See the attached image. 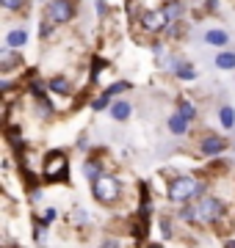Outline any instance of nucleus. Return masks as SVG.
Listing matches in <instances>:
<instances>
[{"mask_svg":"<svg viewBox=\"0 0 235 248\" xmlns=\"http://www.w3.org/2000/svg\"><path fill=\"white\" fill-rule=\"evenodd\" d=\"M208 193H210V179L199 177V174H177V177H169V182H166V199L174 207L194 204Z\"/></svg>","mask_w":235,"mask_h":248,"instance_id":"1","label":"nucleus"},{"mask_svg":"<svg viewBox=\"0 0 235 248\" xmlns=\"http://www.w3.org/2000/svg\"><path fill=\"white\" fill-rule=\"evenodd\" d=\"M122 193H125L122 179H119L117 174H111V171H105L100 179L91 182V196H94L97 204H102V207H117V204L122 202Z\"/></svg>","mask_w":235,"mask_h":248,"instance_id":"2","label":"nucleus"},{"mask_svg":"<svg viewBox=\"0 0 235 248\" xmlns=\"http://www.w3.org/2000/svg\"><path fill=\"white\" fill-rule=\"evenodd\" d=\"M69 177V155L61 149L47 152L42 157V179L45 182H64Z\"/></svg>","mask_w":235,"mask_h":248,"instance_id":"3","label":"nucleus"},{"mask_svg":"<svg viewBox=\"0 0 235 248\" xmlns=\"http://www.w3.org/2000/svg\"><path fill=\"white\" fill-rule=\"evenodd\" d=\"M78 14V0H47L45 17H50L55 25H69Z\"/></svg>","mask_w":235,"mask_h":248,"instance_id":"4","label":"nucleus"},{"mask_svg":"<svg viewBox=\"0 0 235 248\" xmlns=\"http://www.w3.org/2000/svg\"><path fill=\"white\" fill-rule=\"evenodd\" d=\"M230 149L224 135H216V133H205L202 138L197 141V155L205 160H218L224 157V152Z\"/></svg>","mask_w":235,"mask_h":248,"instance_id":"5","label":"nucleus"},{"mask_svg":"<svg viewBox=\"0 0 235 248\" xmlns=\"http://www.w3.org/2000/svg\"><path fill=\"white\" fill-rule=\"evenodd\" d=\"M138 25L144 28V33H150V36H163L166 28H169V17H166V11L161 6L158 9H147Z\"/></svg>","mask_w":235,"mask_h":248,"instance_id":"6","label":"nucleus"},{"mask_svg":"<svg viewBox=\"0 0 235 248\" xmlns=\"http://www.w3.org/2000/svg\"><path fill=\"white\" fill-rule=\"evenodd\" d=\"M22 66H25V61H22V53L3 45V50H0V75H3V78H9L11 72L22 69Z\"/></svg>","mask_w":235,"mask_h":248,"instance_id":"7","label":"nucleus"},{"mask_svg":"<svg viewBox=\"0 0 235 248\" xmlns=\"http://www.w3.org/2000/svg\"><path fill=\"white\" fill-rule=\"evenodd\" d=\"M102 174H105V160H102V155H86V160H83V177H86V182H94Z\"/></svg>","mask_w":235,"mask_h":248,"instance_id":"8","label":"nucleus"},{"mask_svg":"<svg viewBox=\"0 0 235 248\" xmlns=\"http://www.w3.org/2000/svg\"><path fill=\"white\" fill-rule=\"evenodd\" d=\"M166 127H169V133H172L174 138H185V135H188V130H191V122L183 113H177V110H174V113L166 119Z\"/></svg>","mask_w":235,"mask_h":248,"instance_id":"9","label":"nucleus"},{"mask_svg":"<svg viewBox=\"0 0 235 248\" xmlns=\"http://www.w3.org/2000/svg\"><path fill=\"white\" fill-rule=\"evenodd\" d=\"M47 89L53 91V94H58V97H69L75 91L72 80L67 78V75H53V78L47 80Z\"/></svg>","mask_w":235,"mask_h":248,"instance_id":"10","label":"nucleus"},{"mask_svg":"<svg viewBox=\"0 0 235 248\" xmlns=\"http://www.w3.org/2000/svg\"><path fill=\"white\" fill-rule=\"evenodd\" d=\"M172 75L177 80H183V83H194L197 80V69H194V63L191 61H183V58H177L172 66Z\"/></svg>","mask_w":235,"mask_h":248,"instance_id":"11","label":"nucleus"},{"mask_svg":"<svg viewBox=\"0 0 235 248\" xmlns=\"http://www.w3.org/2000/svg\"><path fill=\"white\" fill-rule=\"evenodd\" d=\"M205 45L216 47V50H227V45H230V33L227 31H221V28H210V31H205Z\"/></svg>","mask_w":235,"mask_h":248,"instance_id":"12","label":"nucleus"},{"mask_svg":"<svg viewBox=\"0 0 235 248\" xmlns=\"http://www.w3.org/2000/svg\"><path fill=\"white\" fill-rule=\"evenodd\" d=\"M108 113H111L114 122H127V119L133 116V105H130L127 99H114L111 108H108Z\"/></svg>","mask_w":235,"mask_h":248,"instance_id":"13","label":"nucleus"},{"mask_svg":"<svg viewBox=\"0 0 235 248\" xmlns=\"http://www.w3.org/2000/svg\"><path fill=\"white\" fill-rule=\"evenodd\" d=\"M3 45L11 47V50H22V47L28 45V31L22 25L19 28H11L9 33H6V39H3Z\"/></svg>","mask_w":235,"mask_h":248,"instance_id":"14","label":"nucleus"},{"mask_svg":"<svg viewBox=\"0 0 235 248\" xmlns=\"http://www.w3.org/2000/svg\"><path fill=\"white\" fill-rule=\"evenodd\" d=\"M161 9L166 11L169 22H183V17H185V0H163Z\"/></svg>","mask_w":235,"mask_h":248,"instance_id":"15","label":"nucleus"},{"mask_svg":"<svg viewBox=\"0 0 235 248\" xmlns=\"http://www.w3.org/2000/svg\"><path fill=\"white\" fill-rule=\"evenodd\" d=\"M174 110H177V113H183L191 124H194V122L199 119V108L194 105V102H191L188 97H177V105H174Z\"/></svg>","mask_w":235,"mask_h":248,"instance_id":"16","label":"nucleus"},{"mask_svg":"<svg viewBox=\"0 0 235 248\" xmlns=\"http://www.w3.org/2000/svg\"><path fill=\"white\" fill-rule=\"evenodd\" d=\"M213 63H216V69L233 72L235 69V53H233V50H218L216 58H213Z\"/></svg>","mask_w":235,"mask_h":248,"instance_id":"17","label":"nucleus"},{"mask_svg":"<svg viewBox=\"0 0 235 248\" xmlns=\"http://www.w3.org/2000/svg\"><path fill=\"white\" fill-rule=\"evenodd\" d=\"M216 116H218V124L224 130H235V108L233 105H221Z\"/></svg>","mask_w":235,"mask_h":248,"instance_id":"18","label":"nucleus"},{"mask_svg":"<svg viewBox=\"0 0 235 248\" xmlns=\"http://www.w3.org/2000/svg\"><path fill=\"white\" fill-rule=\"evenodd\" d=\"M0 9L6 11V14H25L28 0H0Z\"/></svg>","mask_w":235,"mask_h":248,"instance_id":"19","label":"nucleus"},{"mask_svg":"<svg viewBox=\"0 0 235 248\" xmlns=\"http://www.w3.org/2000/svg\"><path fill=\"white\" fill-rule=\"evenodd\" d=\"M130 89H133V86H130L127 80H117V83H108V86L102 89V94H108L111 99H117L119 94H125V91H130Z\"/></svg>","mask_w":235,"mask_h":248,"instance_id":"20","label":"nucleus"},{"mask_svg":"<svg viewBox=\"0 0 235 248\" xmlns=\"http://www.w3.org/2000/svg\"><path fill=\"white\" fill-rule=\"evenodd\" d=\"M172 221H174V218H169V215H158V229H161V237L163 240H172L174 237Z\"/></svg>","mask_w":235,"mask_h":248,"instance_id":"21","label":"nucleus"},{"mask_svg":"<svg viewBox=\"0 0 235 248\" xmlns=\"http://www.w3.org/2000/svg\"><path fill=\"white\" fill-rule=\"evenodd\" d=\"M111 102H114V99H111L108 94H97V97L89 102V110H94V113H102V110H108V108H111Z\"/></svg>","mask_w":235,"mask_h":248,"instance_id":"22","label":"nucleus"},{"mask_svg":"<svg viewBox=\"0 0 235 248\" xmlns=\"http://www.w3.org/2000/svg\"><path fill=\"white\" fill-rule=\"evenodd\" d=\"M55 22L50 17H42V22H39V39H42V42H47V39H50V36L55 33Z\"/></svg>","mask_w":235,"mask_h":248,"instance_id":"23","label":"nucleus"},{"mask_svg":"<svg viewBox=\"0 0 235 248\" xmlns=\"http://www.w3.org/2000/svg\"><path fill=\"white\" fill-rule=\"evenodd\" d=\"M55 215H58V210H55V207H45V210H42V215H36V218L45 223L47 229H50V226H53V221H55Z\"/></svg>","mask_w":235,"mask_h":248,"instance_id":"24","label":"nucleus"},{"mask_svg":"<svg viewBox=\"0 0 235 248\" xmlns=\"http://www.w3.org/2000/svg\"><path fill=\"white\" fill-rule=\"evenodd\" d=\"M72 218H75V226H89V213H86V210H83V207H75V213H72Z\"/></svg>","mask_w":235,"mask_h":248,"instance_id":"25","label":"nucleus"},{"mask_svg":"<svg viewBox=\"0 0 235 248\" xmlns=\"http://www.w3.org/2000/svg\"><path fill=\"white\" fill-rule=\"evenodd\" d=\"M97 248H125V246H122V240L119 237H102L97 243Z\"/></svg>","mask_w":235,"mask_h":248,"instance_id":"26","label":"nucleus"},{"mask_svg":"<svg viewBox=\"0 0 235 248\" xmlns=\"http://www.w3.org/2000/svg\"><path fill=\"white\" fill-rule=\"evenodd\" d=\"M94 9H97V14H100L102 19L108 17V6H105V0H94Z\"/></svg>","mask_w":235,"mask_h":248,"instance_id":"27","label":"nucleus"},{"mask_svg":"<svg viewBox=\"0 0 235 248\" xmlns=\"http://www.w3.org/2000/svg\"><path fill=\"white\" fill-rule=\"evenodd\" d=\"M218 3H221V0H205V3H202V11H216Z\"/></svg>","mask_w":235,"mask_h":248,"instance_id":"28","label":"nucleus"},{"mask_svg":"<svg viewBox=\"0 0 235 248\" xmlns=\"http://www.w3.org/2000/svg\"><path fill=\"white\" fill-rule=\"evenodd\" d=\"M147 248H166V246H163V243H150Z\"/></svg>","mask_w":235,"mask_h":248,"instance_id":"29","label":"nucleus"},{"mask_svg":"<svg viewBox=\"0 0 235 248\" xmlns=\"http://www.w3.org/2000/svg\"><path fill=\"white\" fill-rule=\"evenodd\" d=\"M224 248H235V240H230V243H224Z\"/></svg>","mask_w":235,"mask_h":248,"instance_id":"30","label":"nucleus"}]
</instances>
